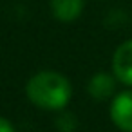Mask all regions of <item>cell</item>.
<instances>
[{"instance_id": "6da1fadb", "label": "cell", "mask_w": 132, "mask_h": 132, "mask_svg": "<svg viewBox=\"0 0 132 132\" xmlns=\"http://www.w3.org/2000/svg\"><path fill=\"white\" fill-rule=\"evenodd\" d=\"M26 94L33 105L44 110H60L69 103L72 87L63 74L56 71H40L29 78Z\"/></svg>"}, {"instance_id": "7a4b0ae2", "label": "cell", "mask_w": 132, "mask_h": 132, "mask_svg": "<svg viewBox=\"0 0 132 132\" xmlns=\"http://www.w3.org/2000/svg\"><path fill=\"white\" fill-rule=\"evenodd\" d=\"M110 119L121 132H132V90H123L112 100Z\"/></svg>"}, {"instance_id": "3957f363", "label": "cell", "mask_w": 132, "mask_h": 132, "mask_svg": "<svg viewBox=\"0 0 132 132\" xmlns=\"http://www.w3.org/2000/svg\"><path fill=\"white\" fill-rule=\"evenodd\" d=\"M112 72L114 78L123 85L132 87V40L123 42L112 56Z\"/></svg>"}, {"instance_id": "277c9868", "label": "cell", "mask_w": 132, "mask_h": 132, "mask_svg": "<svg viewBox=\"0 0 132 132\" xmlns=\"http://www.w3.org/2000/svg\"><path fill=\"white\" fill-rule=\"evenodd\" d=\"M89 94L96 101H107L116 92V80L109 72H96L89 81Z\"/></svg>"}, {"instance_id": "5b68a950", "label": "cell", "mask_w": 132, "mask_h": 132, "mask_svg": "<svg viewBox=\"0 0 132 132\" xmlns=\"http://www.w3.org/2000/svg\"><path fill=\"white\" fill-rule=\"evenodd\" d=\"M51 11L60 22H72L83 11V0H51Z\"/></svg>"}, {"instance_id": "8992f818", "label": "cell", "mask_w": 132, "mask_h": 132, "mask_svg": "<svg viewBox=\"0 0 132 132\" xmlns=\"http://www.w3.org/2000/svg\"><path fill=\"white\" fill-rule=\"evenodd\" d=\"M56 127L62 130V132H74L76 127H78V121L74 118V114H62L58 119H56Z\"/></svg>"}, {"instance_id": "52a82bcc", "label": "cell", "mask_w": 132, "mask_h": 132, "mask_svg": "<svg viewBox=\"0 0 132 132\" xmlns=\"http://www.w3.org/2000/svg\"><path fill=\"white\" fill-rule=\"evenodd\" d=\"M0 132H16V130H15V127H13V123L9 119L0 116Z\"/></svg>"}]
</instances>
